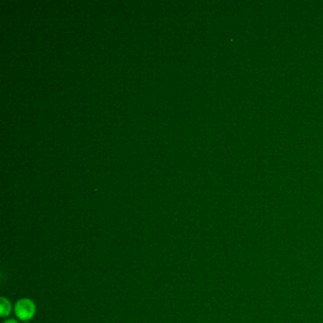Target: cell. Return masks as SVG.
Listing matches in <instances>:
<instances>
[{
	"instance_id": "1",
	"label": "cell",
	"mask_w": 323,
	"mask_h": 323,
	"mask_svg": "<svg viewBox=\"0 0 323 323\" xmlns=\"http://www.w3.org/2000/svg\"><path fill=\"white\" fill-rule=\"evenodd\" d=\"M14 312H15L16 317L20 321L29 322L30 320H32L34 317L36 308H35V304L32 300H31L29 298H21L16 302Z\"/></svg>"
},
{
	"instance_id": "2",
	"label": "cell",
	"mask_w": 323,
	"mask_h": 323,
	"mask_svg": "<svg viewBox=\"0 0 323 323\" xmlns=\"http://www.w3.org/2000/svg\"><path fill=\"white\" fill-rule=\"evenodd\" d=\"M12 310V305L11 302L7 299V298H1V304H0V312H1V316L2 317H6L8 316Z\"/></svg>"
},
{
	"instance_id": "3",
	"label": "cell",
	"mask_w": 323,
	"mask_h": 323,
	"mask_svg": "<svg viewBox=\"0 0 323 323\" xmlns=\"http://www.w3.org/2000/svg\"><path fill=\"white\" fill-rule=\"evenodd\" d=\"M4 323H18L15 320H9V321H6Z\"/></svg>"
}]
</instances>
